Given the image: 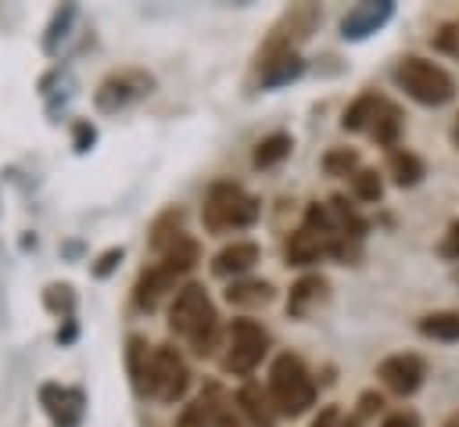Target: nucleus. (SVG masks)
I'll list each match as a JSON object with an SVG mask.
<instances>
[{
	"instance_id": "obj_1",
	"label": "nucleus",
	"mask_w": 459,
	"mask_h": 427,
	"mask_svg": "<svg viewBox=\"0 0 459 427\" xmlns=\"http://www.w3.org/2000/svg\"><path fill=\"white\" fill-rule=\"evenodd\" d=\"M169 327L190 341L197 355H212L219 344V316L201 283H186L176 291L172 309H169Z\"/></svg>"
},
{
	"instance_id": "obj_2",
	"label": "nucleus",
	"mask_w": 459,
	"mask_h": 427,
	"mask_svg": "<svg viewBox=\"0 0 459 427\" xmlns=\"http://www.w3.org/2000/svg\"><path fill=\"white\" fill-rule=\"evenodd\" d=\"M269 398L276 405V413L283 416H301L312 402H316V384L308 377V370L301 366L298 355H276L273 370H269Z\"/></svg>"
},
{
	"instance_id": "obj_3",
	"label": "nucleus",
	"mask_w": 459,
	"mask_h": 427,
	"mask_svg": "<svg viewBox=\"0 0 459 427\" xmlns=\"http://www.w3.org/2000/svg\"><path fill=\"white\" fill-rule=\"evenodd\" d=\"M394 83H398L412 100L430 104V108L448 104V100L455 97V79H452L441 65H434V61H427V57H402V61L394 65Z\"/></svg>"
},
{
	"instance_id": "obj_4",
	"label": "nucleus",
	"mask_w": 459,
	"mask_h": 427,
	"mask_svg": "<svg viewBox=\"0 0 459 427\" xmlns=\"http://www.w3.org/2000/svg\"><path fill=\"white\" fill-rule=\"evenodd\" d=\"M258 219V201L244 194L237 183H215L204 197V226L212 233L226 230H244Z\"/></svg>"
},
{
	"instance_id": "obj_5",
	"label": "nucleus",
	"mask_w": 459,
	"mask_h": 427,
	"mask_svg": "<svg viewBox=\"0 0 459 427\" xmlns=\"http://www.w3.org/2000/svg\"><path fill=\"white\" fill-rule=\"evenodd\" d=\"M269 348V334L262 323L255 319H233L226 330V355H222V370L226 373H251L262 355Z\"/></svg>"
},
{
	"instance_id": "obj_6",
	"label": "nucleus",
	"mask_w": 459,
	"mask_h": 427,
	"mask_svg": "<svg viewBox=\"0 0 459 427\" xmlns=\"http://www.w3.org/2000/svg\"><path fill=\"white\" fill-rule=\"evenodd\" d=\"M190 388V370L183 362V355L172 344L154 348V362H151V380H147V395H154L158 402L172 405L186 395Z\"/></svg>"
},
{
	"instance_id": "obj_7",
	"label": "nucleus",
	"mask_w": 459,
	"mask_h": 427,
	"mask_svg": "<svg viewBox=\"0 0 459 427\" xmlns=\"http://www.w3.org/2000/svg\"><path fill=\"white\" fill-rule=\"evenodd\" d=\"M316 18H319V14H316L312 4H298V7H290V11L276 22V29H273V36L265 39V47L258 50V65L294 54V47L316 29Z\"/></svg>"
},
{
	"instance_id": "obj_8",
	"label": "nucleus",
	"mask_w": 459,
	"mask_h": 427,
	"mask_svg": "<svg viewBox=\"0 0 459 427\" xmlns=\"http://www.w3.org/2000/svg\"><path fill=\"white\" fill-rule=\"evenodd\" d=\"M151 86H154V79H151L147 72H136V68L111 72V75L97 86L93 104H97L100 111H118V108H126V104H133V100L147 97V93H151Z\"/></svg>"
},
{
	"instance_id": "obj_9",
	"label": "nucleus",
	"mask_w": 459,
	"mask_h": 427,
	"mask_svg": "<svg viewBox=\"0 0 459 427\" xmlns=\"http://www.w3.org/2000/svg\"><path fill=\"white\" fill-rule=\"evenodd\" d=\"M377 373H380V380H384V388L387 391H394V395H412V391H420V384H423V377H427V362L416 355V352H398V355H387L380 366H377Z\"/></svg>"
},
{
	"instance_id": "obj_10",
	"label": "nucleus",
	"mask_w": 459,
	"mask_h": 427,
	"mask_svg": "<svg viewBox=\"0 0 459 427\" xmlns=\"http://www.w3.org/2000/svg\"><path fill=\"white\" fill-rule=\"evenodd\" d=\"M39 402L50 416L54 427H79L82 413H86V395L79 388H65V384H43L39 388Z\"/></svg>"
},
{
	"instance_id": "obj_11",
	"label": "nucleus",
	"mask_w": 459,
	"mask_h": 427,
	"mask_svg": "<svg viewBox=\"0 0 459 427\" xmlns=\"http://www.w3.org/2000/svg\"><path fill=\"white\" fill-rule=\"evenodd\" d=\"M391 14H394V4H391V0H380V4H355V7L341 18V36H344V39H362V36L377 32Z\"/></svg>"
},
{
	"instance_id": "obj_12",
	"label": "nucleus",
	"mask_w": 459,
	"mask_h": 427,
	"mask_svg": "<svg viewBox=\"0 0 459 427\" xmlns=\"http://www.w3.org/2000/svg\"><path fill=\"white\" fill-rule=\"evenodd\" d=\"M255 262H258V244H251V240H233V244H226V248L212 258V273H215V276H237V273H247Z\"/></svg>"
},
{
	"instance_id": "obj_13",
	"label": "nucleus",
	"mask_w": 459,
	"mask_h": 427,
	"mask_svg": "<svg viewBox=\"0 0 459 427\" xmlns=\"http://www.w3.org/2000/svg\"><path fill=\"white\" fill-rule=\"evenodd\" d=\"M176 280H179V276H172L161 262H154V266H151V269H143V273H140V280H136V294H133V298H136V305H140V309H154V305L172 291V283H176Z\"/></svg>"
},
{
	"instance_id": "obj_14",
	"label": "nucleus",
	"mask_w": 459,
	"mask_h": 427,
	"mask_svg": "<svg viewBox=\"0 0 459 427\" xmlns=\"http://www.w3.org/2000/svg\"><path fill=\"white\" fill-rule=\"evenodd\" d=\"M237 409L247 416L251 427H273V420H276L273 398H269V391H262L258 384H244V388L237 391Z\"/></svg>"
},
{
	"instance_id": "obj_15",
	"label": "nucleus",
	"mask_w": 459,
	"mask_h": 427,
	"mask_svg": "<svg viewBox=\"0 0 459 427\" xmlns=\"http://www.w3.org/2000/svg\"><path fill=\"white\" fill-rule=\"evenodd\" d=\"M326 301V280L323 276H301L294 287H290V298H287V312L290 316H308L316 305Z\"/></svg>"
},
{
	"instance_id": "obj_16",
	"label": "nucleus",
	"mask_w": 459,
	"mask_h": 427,
	"mask_svg": "<svg viewBox=\"0 0 459 427\" xmlns=\"http://www.w3.org/2000/svg\"><path fill=\"white\" fill-rule=\"evenodd\" d=\"M126 362H129V377H133V388L140 395H147V380H151V362H154V348L133 334L129 337V348H126Z\"/></svg>"
},
{
	"instance_id": "obj_17",
	"label": "nucleus",
	"mask_w": 459,
	"mask_h": 427,
	"mask_svg": "<svg viewBox=\"0 0 459 427\" xmlns=\"http://www.w3.org/2000/svg\"><path fill=\"white\" fill-rule=\"evenodd\" d=\"M319 255H326L323 237H316L308 226L290 233V240H287V266H312V262H319Z\"/></svg>"
},
{
	"instance_id": "obj_18",
	"label": "nucleus",
	"mask_w": 459,
	"mask_h": 427,
	"mask_svg": "<svg viewBox=\"0 0 459 427\" xmlns=\"http://www.w3.org/2000/svg\"><path fill=\"white\" fill-rule=\"evenodd\" d=\"M197 258H201V248H197V240L194 237H176L165 251H161V266L172 273V276H183V273H190L194 266H197Z\"/></svg>"
},
{
	"instance_id": "obj_19",
	"label": "nucleus",
	"mask_w": 459,
	"mask_h": 427,
	"mask_svg": "<svg viewBox=\"0 0 459 427\" xmlns=\"http://www.w3.org/2000/svg\"><path fill=\"white\" fill-rule=\"evenodd\" d=\"M420 334L430 337V341H459V312L455 309H437V312H427L420 316Z\"/></svg>"
},
{
	"instance_id": "obj_20",
	"label": "nucleus",
	"mask_w": 459,
	"mask_h": 427,
	"mask_svg": "<svg viewBox=\"0 0 459 427\" xmlns=\"http://www.w3.org/2000/svg\"><path fill=\"white\" fill-rule=\"evenodd\" d=\"M387 172L394 176L398 187H416L427 169H423L420 154H412V151H405V147H394V151L387 154Z\"/></svg>"
},
{
	"instance_id": "obj_21",
	"label": "nucleus",
	"mask_w": 459,
	"mask_h": 427,
	"mask_svg": "<svg viewBox=\"0 0 459 427\" xmlns=\"http://www.w3.org/2000/svg\"><path fill=\"white\" fill-rule=\"evenodd\" d=\"M369 133H373L377 144H384V147L394 151V147H398V136H402V111H398L391 100H380V111H377Z\"/></svg>"
},
{
	"instance_id": "obj_22",
	"label": "nucleus",
	"mask_w": 459,
	"mask_h": 427,
	"mask_svg": "<svg viewBox=\"0 0 459 427\" xmlns=\"http://www.w3.org/2000/svg\"><path fill=\"white\" fill-rule=\"evenodd\" d=\"M226 301L230 305H265V301H273V287L265 280H237L226 287Z\"/></svg>"
},
{
	"instance_id": "obj_23",
	"label": "nucleus",
	"mask_w": 459,
	"mask_h": 427,
	"mask_svg": "<svg viewBox=\"0 0 459 427\" xmlns=\"http://www.w3.org/2000/svg\"><path fill=\"white\" fill-rule=\"evenodd\" d=\"M380 100H384V97H377V93H362V97H355V100L348 104L341 126H344V129H369L373 118H377V111H380Z\"/></svg>"
},
{
	"instance_id": "obj_24",
	"label": "nucleus",
	"mask_w": 459,
	"mask_h": 427,
	"mask_svg": "<svg viewBox=\"0 0 459 427\" xmlns=\"http://www.w3.org/2000/svg\"><path fill=\"white\" fill-rule=\"evenodd\" d=\"M301 57L298 54H287V57H276V61H265V65H258V72H262V83L265 86H283V83H290V79H298L301 75Z\"/></svg>"
},
{
	"instance_id": "obj_25",
	"label": "nucleus",
	"mask_w": 459,
	"mask_h": 427,
	"mask_svg": "<svg viewBox=\"0 0 459 427\" xmlns=\"http://www.w3.org/2000/svg\"><path fill=\"white\" fill-rule=\"evenodd\" d=\"M290 136L287 133H269L265 140H258V147H255V165L258 169H269V165H276V161H283L287 154H290Z\"/></svg>"
},
{
	"instance_id": "obj_26",
	"label": "nucleus",
	"mask_w": 459,
	"mask_h": 427,
	"mask_svg": "<svg viewBox=\"0 0 459 427\" xmlns=\"http://www.w3.org/2000/svg\"><path fill=\"white\" fill-rule=\"evenodd\" d=\"M179 222H183V212H179V208H169L165 215H158V222L151 226V248H154V251H165L176 237H183Z\"/></svg>"
},
{
	"instance_id": "obj_27",
	"label": "nucleus",
	"mask_w": 459,
	"mask_h": 427,
	"mask_svg": "<svg viewBox=\"0 0 459 427\" xmlns=\"http://www.w3.org/2000/svg\"><path fill=\"white\" fill-rule=\"evenodd\" d=\"M43 305H47L54 316H61V319H72L75 294H72V287H68V283H50V287L43 291Z\"/></svg>"
},
{
	"instance_id": "obj_28",
	"label": "nucleus",
	"mask_w": 459,
	"mask_h": 427,
	"mask_svg": "<svg viewBox=\"0 0 459 427\" xmlns=\"http://www.w3.org/2000/svg\"><path fill=\"white\" fill-rule=\"evenodd\" d=\"M323 169H326L330 176H355V172H359V154L348 151V147H333V151H326Z\"/></svg>"
},
{
	"instance_id": "obj_29",
	"label": "nucleus",
	"mask_w": 459,
	"mask_h": 427,
	"mask_svg": "<svg viewBox=\"0 0 459 427\" xmlns=\"http://www.w3.org/2000/svg\"><path fill=\"white\" fill-rule=\"evenodd\" d=\"M351 190H355L359 201H377V197L384 194L380 172H377V169H359V172L351 176Z\"/></svg>"
},
{
	"instance_id": "obj_30",
	"label": "nucleus",
	"mask_w": 459,
	"mask_h": 427,
	"mask_svg": "<svg viewBox=\"0 0 459 427\" xmlns=\"http://www.w3.org/2000/svg\"><path fill=\"white\" fill-rule=\"evenodd\" d=\"M72 14H75L72 4H65V7L54 14V22H50V29H47V36H43V50H47V54H54V50H57V39H65V29H68Z\"/></svg>"
},
{
	"instance_id": "obj_31",
	"label": "nucleus",
	"mask_w": 459,
	"mask_h": 427,
	"mask_svg": "<svg viewBox=\"0 0 459 427\" xmlns=\"http://www.w3.org/2000/svg\"><path fill=\"white\" fill-rule=\"evenodd\" d=\"M434 47L459 57V22H445V25L437 29V36H434Z\"/></svg>"
},
{
	"instance_id": "obj_32",
	"label": "nucleus",
	"mask_w": 459,
	"mask_h": 427,
	"mask_svg": "<svg viewBox=\"0 0 459 427\" xmlns=\"http://www.w3.org/2000/svg\"><path fill=\"white\" fill-rule=\"evenodd\" d=\"M122 262V248H111V251H104L97 262H93V276H108L115 266Z\"/></svg>"
},
{
	"instance_id": "obj_33",
	"label": "nucleus",
	"mask_w": 459,
	"mask_h": 427,
	"mask_svg": "<svg viewBox=\"0 0 459 427\" xmlns=\"http://www.w3.org/2000/svg\"><path fill=\"white\" fill-rule=\"evenodd\" d=\"M441 255L445 258H459V222H452L445 230V240H441Z\"/></svg>"
},
{
	"instance_id": "obj_34",
	"label": "nucleus",
	"mask_w": 459,
	"mask_h": 427,
	"mask_svg": "<svg viewBox=\"0 0 459 427\" xmlns=\"http://www.w3.org/2000/svg\"><path fill=\"white\" fill-rule=\"evenodd\" d=\"M93 140H97V129L90 122H75V151H90Z\"/></svg>"
},
{
	"instance_id": "obj_35",
	"label": "nucleus",
	"mask_w": 459,
	"mask_h": 427,
	"mask_svg": "<svg viewBox=\"0 0 459 427\" xmlns=\"http://www.w3.org/2000/svg\"><path fill=\"white\" fill-rule=\"evenodd\" d=\"M179 427H212V423H208V416H204L201 405H190V409L179 416Z\"/></svg>"
},
{
	"instance_id": "obj_36",
	"label": "nucleus",
	"mask_w": 459,
	"mask_h": 427,
	"mask_svg": "<svg viewBox=\"0 0 459 427\" xmlns=\"http://www.w3.org/2000/svg\"><path fill=\"white\" fill-rule=\"evenodd\" d=\"M312 427H344V423H341V413H337L333 405H326V409L312 420Z\"/></svg>"
},
{
	"instance_id": "obj_37",
	"label": "nucleus",
	"mask_w": 459,
	"mask_h": 427,
	"mask_svg": "<svg viewBox=\"0 0 459 427\" xmlns=\"http://www.w3.org/2000/svg\"><path fill=\"white\" fill-rule=\"evenodd\" d=\"M380 427H420V423H416V416H409V413H391V416H384Z\"/></svg>"
},
{
	"instance_id": "obj_38",
	"label": "nucleus",
	"mask_w": 459,
	"mask_h": 427,
	"mask_svg": "<svg viewBox=\"0 0 459 427\" xmlns=\"http://www.w3.org/2000/svg\"><path fill=\"white\" fill-rule=\"evenodd\" d=\"M445 427H459V413H452V416L445 420Z\"/></svg>"
},
{
	"instance_id": "obj_39",
	"label": "nucleus",
	"mask_w": 459,
	"mask_h": 427,
	"mask_svg": "<svg viewBox=\"0 0 459 427\" xmlns=\"http://www.w3.org/2000/svg\"><path fill=\"white\" fill-rule=\"evenodd\" d=\"M452 136H455V144H459V118H455V129H452Z\"/></svg>"
},
{
	"instance_id": "obj_40",
	"label": "nucleus",
	"mask_w": 459,
	"mask_h": 427,
	"mask_svg": "<svg viewBox=\"0 0 459 427\" xmlns=\"http://www.w3.org/2000/svg\"><path fill=\"white\" fill-rule=\"evenodd\" d=\"M344 427H359V423H355V420H348V423H344Z\"/></svg>"
}]
</instances>
